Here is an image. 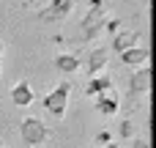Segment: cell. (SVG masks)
Returning a JSON list of instances; mask_svg holds the SVG:
<instances>
[{
	"mask_svg": "<svg viewBox=\"0 0 156 148\" xmlns=\"http://www.w3.org/2000/svg\"><path fill=\"white\" fill-rule=\"evenodd\" d=\"M69 96H71V82L63 80V82H58V85L44 96V110H47L49 115H55V118H63L66 110H69Z\"/></svg>",
	"mask_w": 156,
	"mask_h": 148,
	"instance_id": "cell-1",
	"label": "cell"
},
{
	"mask_svg": "<svg viewBox=\"0 0 156 148\" xmlns=\"http://www.w3.org/2000/svg\"><path fill=\"white\" fill-rule=\"evenodd\" d=\"M19 135H22V143L27 148H36V146H41V143H47V140L52 137V132L47 129V124H44L41 118H33V115L22 121Z\"/></svg>",
	"mask_w": 156,
	"mask_h": 148,
	"instance_id": "cell-2",
	"label": "cell"
},
{
	"mask_svg": "<svg viewBox=\"0 0 156 148\" xmlns=\"http://www.w3.org/2000/svg\"><path fill=\"white\" fill-rule=\"evenodd\" d=\"M71 8H74V0H47L38 8V19L41 22H63V19H69Z\"/></svg>",
	"mask_w": 156,
	"mask_h": 148,
	"instance_id": "cell-3",
	"label": "cell"
},
{
	"mask_svg": "<svg viewBox=\"0 0 156 148\" xmlns=\"http://www.w3.org/2000/svg\"><path fill=\"white\" fill-rule=\"evenodd\" d=\"M93 107H96L99 115L112 118V115L121 110V96H118V91L110 88V91H104V93H96V96H93Z\"/></svg>",
	"mask_w": 156,
	"mask_h": 148,
	"instance_id": "cell-4",
	"label": "cell"
},
{
	"mask_svg": "<svg viewBox=\"0 0 156 148\" xmlns=\"http://www.w3.org/2000/svg\"><path fill=\"white\" fill-rule=\"evenodd\" d=\"M148 91H151V71H148V66H140V69L129 77V91H126V96L143 99Z\"/></svg>",
	"mask_w": 156,
	"mask_h": 148,
	"instance_id": "cell-5",
	"label": "cell"
},
{
	"mask_svg": "<svg viewBox=\"0 0 156 148\" xmlns=\"http://www.w3.org/2000/svg\"><path fill=\"white\" fill-rule=\"evenodd\" d=\"M107 63H110V49H104V47H96V49H90L85 55V71L90 77L93 74H101L107 69Z\"/></svg>",
	"mask_w": 156,
	"mask_h": 148,
	"instance_id": "cell-6",
	"label": "cell"
},
{
	"mask_svg": "<svg viewBox=\"0 0 156 148\" xmlns=\"http://www.w3.org/2000/svg\"><path fill=\"white\" fill-rule=\"evenodd\" d=\"M140 36H143L140 30H118V33H112V49L121 55V52H126V49L137 47Z\"/></svg>",
	"mask_w": 156,
	"mask_h": 148,
	"instance_id": "cell-7",
	"label": "cell"
},
{
	"mask_svg": "<svg viewBox=\"0 0 156 148\" xmlns=\"http://www.w3.org/2000/svg\"><path fill=\"white\" fill-rule=\"evenodd\" d=\"M33 85L27 82V80H19L14 88H11V102L16 104V107H27L30 102H33Z\"/></svg>",
	"mask_w": 156,
	"mask_h": 148,
	"instance_id": "cell-8",
	"label": "cell"
},
{
	"mask_svg": "<svg viewBox=\"0 0 156 148\" xmlns=\"http://www.w3.org/2000/svg\"><path fill=\"white\" fill-rule=\"evenodd\" d=\"M80 66H82V58H80L77 52H60V55L55 58V69H58L60 74H74Z\"/></svg>",
	"mask_w": 156,
	"mask_h": 148,
	"instance_id": "cell-9",
	"label": "cell"
},
{
	"mask_svg": "<svg viewBox=\"0 0 156 148\" xmlns=\"http://www.w3.org/2000/svg\"><path fill=\"white\" fill-rule=\"evenodd\" d=\"M110 88H115L112 74H93L90 82L85 85V96H96V93H104V91H110Z\"/></svg>",
	"mask_w": 156,
	"mask_h": 148,
	"instance_id": "cell-10",
	"label": "cell"
},
{
	"mask_svg": "<svg viewBox=\"0 0 156 148\" xmlns=\"http://www.w3.org/2000/svg\"><path fill=\"white\" fill-rule=\"evenodd\" d=\"M148 49L145 47H132V49H126V52H121V60L126 63V66H134V69H140V66H148Z\"/></svg>",
	"mask_w": 156,
	"mask_h": 148,
	"instance_id": "cell-11",
	"label": "cell"
},
{
	"mask_svg": "<svg viewBox=\"0 0 156 148\" xmlns=\"http://www.w3.org/2000/svg\"><path fill=\"white\" fill-rule=\"evenodd\" d=\"M134 132H137V126H134V118H121L118 135H121L123 140H134Z\"/></svg>",
	"mask_w": 156,
	"mask_h": 148,
	"instance_id": "cell-12",
	"label": "cell"
},
{
	"mask_svg": "<svg viewBox=\"0 0 156 148\" xmlns=\"http://www.w3.org/2000/svg\"><path fill=\"white\" fill-rule=\"evenodd\" d=\"M104 30H107V33H118V30H121V19H118V16L104 19Z\"/></svg>",
	"mask_w": 156,
	"mask_h": 148,
	"instance_id": "cell-13",
	"label": "cell"
},
{
	"mask_svg": "<svg viewBox=\"0 0 156 148\" xmlns=\"http://www.w3.org/2000/svg\"><path fill=\"white\" fill-rule=\"evenodd\" d=\"M96 143H99V146L112 143V132H107V129H104V132H99V135H96Z\"/></svg>",
	"mask_w": 156,
	"mask_h": 148,
	"instance_id": "cell-14",
	"label": "cell"
},
{
	"mask_svg": "<svg viewBox=\"0 0 156 148\" xmlns=\"http://www.w3.org/2000/svg\"><path fill=\"white\" fill-rule=\"evenodd\" d=\"M88 8H107V0H88Z\"/></svg>",
	"mask_w": 156,
	"mask_h": 148,
	"instance_id": "cell-15",
	"label": "cell"
},
{
	"mask_svg": "<svg viewBox=\"0 0 156 148\" xmlns=\"http://www.w3.org/2000/svg\"><path fill=\"white\" fill-rule=\"evenodd\" d=\"M132 146L134 148H151V143H148L145 137H140V140H132Z\"/></svg>",
	"mask_w": 156,
	"mask_h": 148,
	"instance_id": "cell-16",
	"label": "cell"
},
{
	"mask_svg": "<svg viewBox=\"0 0 156 148\" xmlns=\"http://www.w3.org/2000/svg\"><path fill=\"white\" fill-rule=\"evenodd\" d=\"M25 8H41V0H22Z\"/></svg>",
	"mask_w": 156,
	"mask_h": 148,
	"instance_id": "cell-17",
	"label": "cell"
},
{
	"mask_svg": "<svg viewBox=\"0 0 156 148\" xmlns=\"http://www.w3.org/2000/svg\"><path fill=\"white\" fill-rule=\"evenodd\" d=\"M99 148H118V143H107V146H99Z\"/></svg>",
	"mask_w": 156,
	"mask_h": 148,
	"instance_id": "cell-18",
	"label": "cell"
},
{
	"mask_svg": "<svg viewBox=\"0 0 156 148\" xmlns=\"http://www.w3.org/2000/svg\"><path fill=\"white\" fill-rule=\"evenodd\" d=\"M3 49H5V47H3V41H0V55H3Z\"/></svg>",
	"mask_w": 156,
	"mask_h": 148,
	"instance_id": "cell-19",
	"label": "cell"
},
{
	"mask_svg": "<svg viewBox=\"0 0 156 148\" xmlns=\"http://www.w3.org/2000/svg\"><path fill=\"white\" fill-rule=\"evenodd\" d=\"M0 69H3V63H0Z\"/></svg>",
	"mask_w": 156,
	"mask_h": 148,
	"instance_id": "cell-20",
	"label": "cell"
},
{
	"mask_svg": "<svg viewBox=\"0 0 156 148\" xmlns=\"http://www.w3.org/2000/svg\"><path fill=\"white\" fill-rule=\"evenodd\" d=\"M0 148H3V143H0Z\"/></svg>",
	"mask_w": 156,
	"mask_h": 148,
	"instance_id": "cell-21",
	"label": "cell"
}]
</instances>
